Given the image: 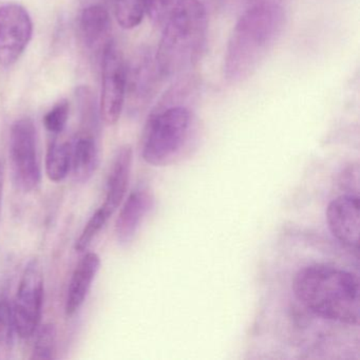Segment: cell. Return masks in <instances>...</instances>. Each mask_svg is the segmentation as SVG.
<instances>
[{"label": "cell", "mask_w": 360, "mask_h": 360, "mask_svg": "<svg viewBox=\"0 0 360 360\" xmlns=\"http://www.w3.org/2000/svg\"><path fill=\"white\" fill-rule=\"evenodd\" d=\"M79 34L84 45L90 51L102 56L105 48L111 41V18L108 10L103 5L86 7L79 16Z\"/></svg>", "instance_id": "14"}, {"label": "cell", "mask_w": 360, "mask_h": 360, "mask_svg": "<svg viewBox=\"0 0 360 360\" xmlns=\"http://www.w3.org/2000/svg\"><path fill=\"white\" fill-rule=\"evenodd\" d=\"M70 105L68 101L62 100L56 103L44 117L46 130L53 136L62 134L68 123Z\"/></svg>", "instance_id": "21"}, {"label": "cell", "mask_w": 360, "mask_h": 360, "mask_svg": "<svg viewBox=\"0 0 360 360\" xmlns=\"http://www.w3.org/2000/svg\"><path fill=\"white\" fill-rule=\"evenodd\" d=\"M153 206V193L149 189L139 187L128 195L115 223V236L121 245H127L134 240L141 223Z\"/></svg>", "instance_id": "12"}, {"label": "cell", "mask_w": 360, "mask_h": 360, "mask_svg": "<svg viewBox=\"0 0 360 360\" xmlns=\"http://www.w3.org/2000/svg\"><path fill=\"white\" fill-rule=\"evenodd\" d=\"M145 14L143 0H115V18L117 24L125 30L140 26Z\"/></svg>", "instance_id": "18"}, {"label": "cell", "mask_w": 360, "mask_h": 360, "mask_svg": "<svg viewBox=\"0 0 360 360\" xmlns=\"http://www.w3.org/2000/svg\"><path fill=\"white\" fill-rule=\"evenodd\" d=\"M285 22L284 5H245L225 50L223 72L227 83H243L256 73L281 37Z\"/></svg>", "instance_id": "1"}, {"label": "cell", "mask_w": 360, "mask_h": 360, "mask_svg": "<svg viewBox=\"0 0 360 360\" xmlns=\"http://www.w3.org/2000/svg\"><path fill=\"white\" fill-rule=\"evenodd\" d=\"M245 5H254V4H277V5L285 6L288 0H244Z\"/></svg>", "instance_id": "24"}, {"label": "cell", "mask_w": 360, "mask_h": 360, "mask_svg": "<svg viewBox=\"0 0 360 360\" xmlns=\"http://www.w3.org/2000/svg\"><path fill=\"white\" fill-rule=\"evenodd\" d=\"M224 5L226 6H233L235 5L237 1H239V0H221Z\"/></svg>", "instance_id": "26"}, {"label": "cell", "mask_w": 360, "mask_h": 360, "mask_svg": "<svg viewBox=\"0 0 360 360\" xmlns=\"http://www.w3.org/2000/svg\"><path fill=\"white\" fill-rule=\"evenodd\" d=\"M107 221L108 220L105 218L104 214L98 210L92 214L91 218L88 220L85 227L82 231L79 239L75 242V250H77V252H86L89 248L94 238L102 231Z\"/></svg>", "instance_id": "22"}, {"label": "cell", "mask_w": 360, "mask_h": 360, "mask_svg": "<svg viewBox=\"0 0 360 360\" xmlns=\"http://www.w3.org/2000/svg\"><path fill=\"white\" fill-rule=\"evenodd\" d=\"M9 157L14 184L22 193L37 191L41 181L39 138L30 117L16 120L10 130Z\"/></svg>", "instance_id": "5"}, {"label": "cell", "mask_w": 360, "mask_h": 360, "mask_svg": "<svg viewBox=\"0 0 360 360\" xmlns=\"http://www.w3.org/2000/svg\"><path fill=\"white\" fill-rule=\"evenodd\" d=\"M4 176H5L4 165L3 163H1V161H0V212H1V204H3Z\"/></svg>", "instance_id": "25"}, {"label": "cell", "mask_w": 360, "mask_h": 360, "mask_svg": "<svg viewBox=\"0 0 360 360\" xmlns=\"http://www.w3.org/2000/svg\"><path fill=\"white\" fill-rule=\"evenodd\" d=\"M31 359H52L56 347V328L54 324L46 323L37 330Z\"/></svg>", "instance_id": "20"}, {"label": "cell", "mask_w": 360, "mask_h": 360, "mask_svg": "<svg viewBox=\"0 0 360 360\" xmlns=\"http://www.w3.org/2000/svg\"><path fill=\"white\" fill-rule=\"evenodd\" d=\"M208 15L200 0H179L164 22L155 60L164 81L191 75L205 49Z\"/></svg>", "instance_id": "4"}, {"label": "cell", "mask_w": 360, "mask_h": 360, "mask_svg": "<svg viewBox=\"0 0 360 360\" xmlns=\"http://www.w3.org/2000/svg\"><path fill=\"white\" fill-rule=\"evenodd\" d=\"M127 64L119 46L111 39L102 54L100 112L107 125L119 122L125 106Z\"/></svg>", "instance_id": "8"}, {"label": "cell", "mask_w": 360, "mask_h": 360, "mask_svg": "<svg viewBox=\"0 0 360 360\" xmlns=\"http://www.w3.org/2000/svg\"><path fill=\"white\" fill-rule=\"evenodd\" d=\"M132 161L134 150L130 145H123L117 149L107 179L105 201L98 208L107 220L117 212L125 198L131 176Z\"/></svg>", "instance_id": "11"}, {"label": "cell", "mask_w": 360, "mask_h": 360, "mask_svg": "<svg viewBox=\"0 0 360 360\" xmlns=\"http://www.w3.org/2000/svg\"><path fill=\"white\" fill-rule=\"evenodd\" d=\"M163 81L155 52L150 48H140L127 64L125 103L130 115H140L148 108Z\"/></svg>", "instance_id": "7"}, {"label": "cell", "mask_w": 360, "mask_h": 360, "mask_svg": "<svg viewBox=\"0 0 360 360\" xmlns=\"http://www.w3.org/2000/svg\"><path fill=\"white\" fill-rule=\"evenodd\" d=\"M145 12L151 22L157 26L165 22L166 18L174 9L179 0H143Z\"/></svg>", "instance_id": "23"}, {"label": "cell", "mask_w": 360, "mask_h": 360, "mask_svg": "<svg viewBox=\"0 0 360 360\" xmlns=\"http://www.w3.org/2000/svg\"><path fill=\"white\" fill-rule=\"evenodd\" d=\"M100 269L101 258L96 252H87L79 260L67 290L65 302L67 317H72L83 307Z\"/></svg>", "instance_id": "13"}, {"label": "cell", "mask_w": 360, "mask_h": 360, "mask_svg": "<svg viewBox=\"0 0 360 360\" xmlns=\"http://www.w3.org/2000/svg\"><path fill=\"white\" fill-rule=\"evenodd\" d=\"M195 85L191 77L176 79L149 115L142 138V157L146 163L159 167L172 165L188 153L195 122L191 109L183 103Z\"/></svg>", "instance_id": "2"}, {"label": "cell", "mask_w": 360, "mask_h": 360, "mask_svg": "<svg viewBox=\"0 0 360 360\" xmlns=\"http://www.w3.org/2000/svg\"><path fill=\"white\" fill-rule=\"evenodd\" d=\"M72 142H58L56 136L50 142L46 155V174L52 182H62L71 170Z\"/></svg>", "instance_id": "16"}, {"label": "cell", "mask_w": 360, "mask_h": 360, "mask_svg": "<svg viewBox=\"0 0 360 360\" xmlns=\"http://www.w3.org/2000/svg\"><path fill=\"white\" fill-rule=\"evenodd\" d=\"M292 290L298 301L319 317L359 323V280L349 271L326 264L309 265L295 276Z\"/></svg>", "instance_id": "3"}, {"label": "cell", "mask_w": 360, "mask_h": 360, "mask_svg": "<svg viewBox=\"0 0 360 360\" xmlns=\"http://www.w3.org/2000/svg\"><path fill=\"white\" fill-rule=\"evenodd\" d=\"M15 334L13 304L8 297L1 296L0 297V358L7 357L12 351Z\"/></svg>", "instance_id": "17"}, {"label": "cell", "mask_w": 360, "mask_h": 360, "mask_svg": "<svg viewBox=\"0 0 360 360\" xmlns=\"http://www.w3.org/2000/svg\"><path fill=\"white\" fill-rule=\"evenodd\" d=\"M44 273L37 259L29 261L25 267L13 303L16 334L20 338L33 336L39 328L43 313Z\"/></svg>", "instance_id": "6"}, {"label": "cell", "mask_w": 360, "mask_h": 360, "mask_svg": "<svg viewBox=\"0 0 360 360\" xmlns=\"http://www.w3.org/2000/svg\"><path fill=\"white\" fill-rule=\"evenodd\" d=\"M77 100L81 115L82 127L86 134L96 131L98 126V111L96 98L87 86H81L77 89Z\"/></svg>", "instance_id": "19"}, {"label": "cell", "mask_w": 360, "mask_h": 360, "mask_svg": "<svg viewBox=\"0 0 360 360\" xmlns=\"http://www.w3.org/2000/svg\"><path fill=\"white\" fill-rule=\"evenodd\" d=\"M100 164L98 143L94 134H79L72 142L71 170L77 182L86 183L92 178Z\"/></svg>", "instance_id": "15"}, {"label": "cell", "mask_w": 360, "mask_h": 360, "mask_svg": "<svg viewBox=\"0 0 360 360\" xmlns=\"http://www.w3.org/2000/svg\"><path fill=\"white\" fill-rule=\"evenodd\" d=\"M33 35L29 12L18 4L0 7V65L13 66L22 58Z\"/></svg>", "instance_id": "9"}, {"label": "cell", "mask_w": 360, "mask_h": 360, "mask_svg": "<svg viewBox=\"0 0 360 360\" xmlns=\"http://www.w3.org/2000/svg\"><path fill=\"white\" fill-rule=\"evenodd\" d=\"M359 197L345 195L336 198L326 208V222L332 235L343 245L359 248Z\"/></svg>", "instance_id": "10"}]
</instances>
